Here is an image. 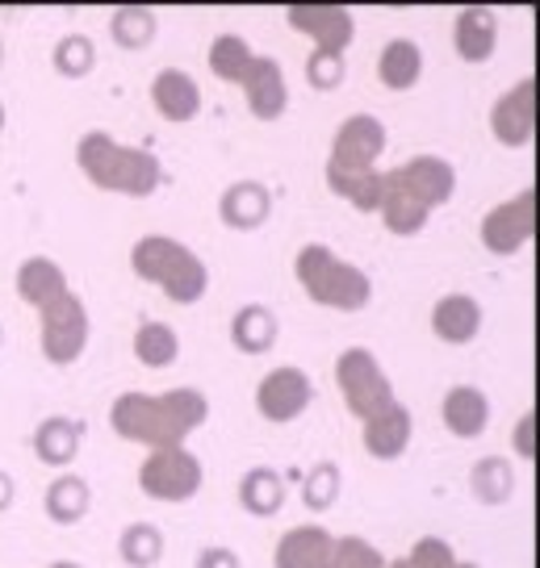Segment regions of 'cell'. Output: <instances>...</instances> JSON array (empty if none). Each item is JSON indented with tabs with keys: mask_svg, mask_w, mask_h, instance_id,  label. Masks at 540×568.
<instances>
[{
	"mask_svg": "<svg viewBox=\"0 0 540 568\" xmlns=\"http://www.w3.org/2000/svg\"><path fill=\"white\" fill-rule=\"evenodd\" d=\"M452 568H478V565H452Z\"/></svg>",
	"mask_w": 540,
	"mask_h": 568,
	"instance_id": "obj_45",
	"label": "cell"
},
{
	"mask_svg": "<svg viewBox=\"0 0 540 568\" xmlns=\"http://www.w3.org/2000/svg\"><path fill=\"white\" fill-rule=\"evenodd\" d=\"M411 444V409L394 402L390 409H381L378 418L364 423V452L378 460H394Z\"/></svg>",
	"mask_w": 540,
	"mask_h": 568,
	"instance_id": "obj_15",
	"label": "cell"
},
{
	"mask_svg": "<svg viewBox=\"0 0 540 568\" xmlns=\"http://www.w3.org/2000/svg\"><path fill=\"white\" fill-rule=\"evenodd\" d=\"M394 180L411 196H419L428 210H440V205L452 196V189H457V172H452V163L436 160V155H419V160L402 163V168L394 172Z\"/></svg>",
	"mask_w": 540,
	"mask_h": 568,
	"instance_id": "obj_14",
	"label": "cell"
},
{
	"mask_svg": "<svg viewBox=\"0 0 540 568\" xmlns=\"http://www.w3.org/2000/svg\"><path fill=\"white\" fill-rule=\"evenodd\" d=\"M68 288V281H63V272L51 264V260H42V255H34V260H26V264L18 267V293L21 302H30L34 310H42V305L51 302V297H59Z\"/></svg>",
	"mask_w": 540,
	"mask_h": 568,
	"instance_id": "obj_24",
	"label": "cell"
},
{
	"mask_svg": "<svg viewBox=\"0 0 540 568\" xmlns=\"http://www.w3.org/2000/svg\"><path fill=\"white\" fill-rule=\"evenodd\" d=\"M327 568H386V556H381L373 544H364L357 535H348V539H336L331 544V560Z\"/></svg>",
	"mask_w": 540,
	"mask_h": 568,
	"instance_id": "obj_32",
	"label": "cell"
},
{
	"mask_svg": "<svg viewBox=\"0 0 540 568\" xmlns=\"http://www.w3.org/2000/svg\"><path fill=\"white\" fill-rule=\"evenodd\" d=\"M76 447H80V435H76V423H68V418H47L38 426L34 452L47 464H68L76 456Z\"/></svg>",
	"mask_w": 540,
	"mask_h": 568,
	"instance_id": "obj_29",
	"label": "cell"
},
{
	"mask_svg": "<svg viewBox=\"0 0 540 568\" xmlns=\"http://www.w3.org/2000/svg\"><path fill=\"white\" fill-rule=\"evenodd\" d=\"M336 376H340L343 402H348V409L357 414L360 423L378 418L381 409H390L398 402L390 376L381 373L373 352H364V347H348L340 355V364H336Z\"/></svg>",
	"mask_w": 540,
	"mask_h": 568,
	"instance_id": "obj_6",
	"label": "cell"
},
{
	"mask_svg": "<svg viewBox=\"0 0 540 568\" xmlns=\"http://www.w3.org/2000/svg\"><path fill=\"white\" fill-rule=\"evenodd\" d=\"M231 338L248 355L269 352L272 343H277V318H272L264 305H248V310H239V314H234Z\"/></svg>",
	"mask_w": 540,
	"mask_h": 568,
	"instance_id": "obj_26",
	"label": "cell"
},
{
	"mask_svg": "<svg viewBox=\"0 0 540 568\" xmlns=\"http://www.w3.org/2000/svg\"><path fill=\"white\" fill-rule=\"evenodd\" d=\"M151 101H156L160 118H168V122H193L201 109V92H198V84H193V75L168 68L156 75Z\"/></svg>",
	"mask_w": 540,
	"mask_h": 568,
	"instance_id": "obj_19",
	"label": "cell"
},
{
	"mask_svg": "<svg viewBox=\"0 0 540 568\" xmlns=\"http://www.w3.org/2000/svg\"><path fill=\"white\" fill-rule=\"evenodd\" d=\"M198 568H239V560H234L231 551L214 548V551H206V556H201Z\"/></svg>",
	"mask_w": 540,
	"mask_h": 568,
	"instance_id": "obj_39",
	"label": "cell"
},
{
	"mask_svg": "<svg viewBox=\"0 0 540 568\" xmlns=\"http://www.w3.org/2000/svg\"><path fill=\"white\" fill-rule=\"evenodd\" d=\"M532 210H537V196L532 193L511 196L499 210H490L487 222H482V243H487V251H494V255H516V251L528 247L532 231H537Z\"/></svg>",
	"mask_w": 540,
	"mask_h": 568,
	"instance_id": "obj_9",
	"label": "cell"
},
{
	"mask_svg": "<svg viewBox=\"0 0 540 568\" xmlns=\"http://www.w3.org/2000/svg\"><path fill=\"white\" fill-rule=\"evenodd\" d=\"M160 548H163V539L156 527H130V531L122 535V556H127V565H134V568L156 565V560H160Z\"/></svg>",
	"mask_w": 540,
	"mask_h": 568,
	"instance_id": "obj_33",
	"label": "cell"
},
{
	"mask_svg": "<svg viewBox=\"0 0 540 568\" xmlns=\"http://www.w3.org/2000/svg\"><path fill=\"white\" fill-rule=\"evenodd\" d=\"M336 535L323 527H293L277 548V568H327Z\"/></svg>",
	"mask_w": 540,
	"mask_h": 568,
	"instance_id": "obj_21",
	"label": "cell"
},
{
	"mask_svg": "<svg viewBox=\"0 0 540 568\" xmlns=\"http://www.w3.org/2000/svg\"><path fill=\"white\" fill-rule=\"evenodd\" d=\"M38 314H42V352H47V359L59 368L76 364L84 355V343H89V314H84L80 297L72 288H63Z\"/></svg>",
	"mask_w": 540,
	"mask_h": 568,
	"instance_id": "obj_7",
	"label": "cell"
},
{
	"mask_svg": "<svg viewBox=\"0 0 540 568\" xmlns=\"http://www.w3.org/2000/svg\"><path fill=\"white\" fill-rule=\"evenodd\" d=\"M310 397H314V385L302 368H277L260 381L256 389V406L269 423H293L298 414H307Z\"/></svg>",
	"mask_w": 540,
	"mask_h": 568,
	"instance_id": "obj_10",
	"label": "cell"
},
{
	"mask_svg": "<svg viewBox=\"0 0 540 568\" xmlns=\"http://www.w3.org/2000/svg\"><path fill=\"white\" fill-rule=\"evenodd\" d=\"M134 355L143 359L147 368H163V364H172L180 355V338L172 326H163V322H143L139 326V335H134Z\"/></svg>",
	"mask_w": 540,
	"mask_h": 568,
	"instance_id": "obj_28",
	"label": "cell"
},
{
	"mask_svg": "<svg viewBox=\"0 0 540 568\" xmlns=\"http://www.w3.org/2000/svg\"><path fill=\"white\" fill-rule=\"evenodd\" d=\"M272 210V196L264 184H252V180H243V184H234L222 193V222L234 226V231H256Z\"/></svg>",
	"mask_w": 540,
	"mask_h": 568,
	"instance_id": "obj_22",
	"label": "cell"
},
{
	"mask_svg": "<svg viewBox=\"0 0 540 568\" xmlns=\"http://www.w3.org/2000/svg\"><path fill=\"white\" fill-rule=\"evenodd\" d=\"M378 213L386 217V226L394 234H419L428 226V205L411 196L402 184L394 180V172H381V201H378Z\"/></svg>",
	"mask_w": 540,
	"mask_h": 568,
	"instance_id": "obj_18",
	"label": "cell"
},
{
	"mask_svg": "<svg viewBox=\"0 0 540 568\" xmlns=\"http://www.w3.org/2000/svg\"><path fill=\"white\" fill-rule=\"evenodd\" d=\"M239 89L248 92V105L260 122H272V118H281L289 105V89H286V71L277 59L269 54H252V63L248 71L239 75Z\"/></svg>",
	"mask_w": 540,
	"mask_h": 568,
	"instance_id": "obj_12",
	"label": "cell"
},
{
	"mask_svg": "<svg viewBox=\"0 0 540 568\" xmlns=\"http://www.w3.org/2000/svg\"><path fill=\"white\" fill-rule=\"evenodd\" d=\"M206 414H210V402L198 389H172L160 393V397H151V393H122L113 402L109 423L130 444H151L160 452V447H184L189 430H198L206 423Z\"/></svg>",
	"mask_w": 540,
	"mask_h": 568,
	"instance_id": "obj_1",
	"label": "cell"
},
{
	"mask_svg": "<svg viewBox=\"0 0 540 568\" xmlns=\"http://www.w3.org/2000/svg\"><path fill=\"white\" fill-rule=\"evenodd\" d=\"M516 447H520V456L532 452V447H528V418H520V426H516Z\"/></svg>",
	"mask_w": 540,
	"mask_h": 568,
	"instance_id": "obj_40",
	"label": "cell"
},
{
	"mask_svg": "<svg viewBox=\"0 0 540 568\" xmlns=\"http://www.w3.org/2000/svg\"><path fill=\"white\" fill-rule=\"evenodd\" d=\"M0 130H4V105H0Z\"/></svg>",
	"mask_w": 540,
	"mask_h": 568,
	"instance_id": "obj_44",
	"label": "cell"
},
{
	"mask_svg": "<svg viewBox=\"0 0 540 568\" xmlns=\"http://www.w3.org/2000/svg\"><path fill=\"white\" fill-rule=\"evenodd\" d=\"M252 63V47L239 34H218L214 47H210V71L227 84H239V75Z\"/></svg>",
	"mask_w": 540,
	"mask_h": 568,
	"instance_id": "obj_30",
	"label": "cell"
},
{
	"mask_svg": "<svg viewBox=\"0 0 540 568\" xmlns=\"http://www.w3.org/2000/svg\"><path fill=\"white\" fill-rule=\"evenodd\" d=\"M9 497H13V480H9V477H0V510L9 506Z\"/></svg>",
	"mask_w": 540,
	"mask_h": 568,
	"instance_id": "obj_41",
	"label": "cell"
},
{
	"mask_svg": "<svg viewBox=\"0 0 540 568\" xmlns=\"http://www.w3.org/2000/svg\"><path fill=\"white\" fill-rule=\"evenodd\" d=\"M432 331L444 338V343H452V347L473 343L478 331H482V305L473 302L469 293H449V297L432 310Z\"/></svg>",
	"mask_w": 540,
	"mask_h": 568,
	"instance_id": "obj_16",
	"label": "cell"
},
{
	"mask_svg": "<svg viewBox=\"0 0 540 568\" xmlns=\"http://www.w3.org/2000/svg\"><path fill=\"white\" fill-rule=\"evenodd\" d=\"M473 489L482 501H507L511 494V468L507 460H482L478 464V473H473Z\"/></svg>",
	"mask_w": 540,
	"mask_h": 568,
	"instance_id": "obj_34",
	"label": "cell"
},
{
	"mask_svg": "<svg viewBox=\"0 0 540 568\" xmlns=\"http://www.w3.org/2000/svg\"><path fill=\"white\" fill-rule=\"evenodd\" d=\"M130 264H134V276L160 284L163 293L180 305L198 302L206 293V284H210V272H206L198 255L184 243H177V239H163V234L139 239L134 251H130Z\"/></svg>",
	"mask_w": 540,
	"mask_h": 568,
	"instance_id": "obj_4",
	"label": "cell"
},
{
	"mask_svg": "<svg viewBox=\"0 0 540 568\" xmlns=\"http://www.w3.org/2000/svg\"><path fill=\"white\" fill-rule=\"evenodd\" d=\"M452 42H457V54L466 63H487L494 47H499V21H494L490 9H461Z\"/></svg>",
	"mask_w": 540,
	"mask_h": 568,
	"instance_id": "obj_17",
	"label": "cell"
},
{
	"mask_svg": "<svg viewBox=\"0 0 540 568\" xmlns=\"http://www.w3.org/2000/svg\"><path fill=\"white\" fill-rule=\"evenodd\" d=\"M156 34V13L151 9H118L113 13V38L118 47H147Z\"/></svg>",
	"mask_w": 540,
	"mask_h": 568,
	"instance_id": "obj_31",
	"label": "cell"
},
{
	"mask_svg": "<svg viewBox=\"0 0 540 568\" xmlns=\"http://www.w3.org/2000/svg\"><path fill=\"white\" fill-rule=\"evenodd\" d=\"M239 501H243L248 515H277L281 501H286V485L269 468H252L248 477L239 480Z\"/></svg>",
	"mask_w": 540,
	"mask_h": 568,
	"instance_id": "obj_25",
	"label": "cell"
},
{
	"mask_svg": "<svg viewBox=\"0 0 540 568\" xmlns=\"http://www.w3.org/2000/svg\"><path fill=\"white\" fill-rule=\"evenodd\" d=\"M381 151H386V125H381L378 118H369V113H352V118L336 130V142H331L327 184L340 196H348L357 210H378Z\"/></svg>",
	"mask_w": 540,
	"mask_h": 568,
	"instance_id": "obj_2",
	"label": "cell"
},
{
	"mask_svg": "<svg viewBox=\"0 0 540 568\" xmlns=\"http://www.w3.org/2000/svg\"><path fill=\"white\" fill-rule=\"evenodd\" d=\"M378 75H381V84L394 92L414 89L419 75H423V51H419V42H411V38L386 42V51H381V59H378Z\"/></svg>",
	"mask_w": 540,
	"mask_h": 568,
	"instance_id": "obj_23",
	"label": "cell"
},
{
	"mask_svg": "<svg viewBox=\"0 0 540 568\" xmlns=\"http://www.w3.org/2000/svg\"><path fill=\"white\" fill-rule=\"evenodd\" d=\"M54 63L63 75H84L92 68V42L84 34H68L54 47Z\"/></svg>",
	"mask_w": 540,
	"mask_h": 568,
	"instance_id": "obj_35",
	"label": "cell"
},
{
	"mask_svg": "<svg viewBox=\"0 0 540 568\" xmlns=\"http://www.w3.org/2000/svg\"><path fill=\"white\" fill-rule=\"evenodd\" d=\"M51 568H80V565H72V560H59V565H51Z\"/></svg>",
	"mask_w": 540,
	"mask_h": 568,
	"instance_id": "obj_43",
	"label": "cell"
},
{
	"mask_svg": "<svg viewBox=\"0 0 540 568\" xmlns=\"http://www.w3.org/2000/svg\"><path fill=\"white\" fill-rule=\"evenodd\" d=\"M293 30L314 38V51H336L343 54L348 42L357 34V21H352V9H340V4H302V9H289L286 13Z\"/></svg>",
	"mask_w": 540,
	"mask_h": 568,
	"instance_id": "obj_11",
	"label": "cell"
},
{
	"mask_svg": "<svg viewBox=\"0 0 540 568\" xmlns=\"http://www.w3.org/2000/svg\"><path fill=\"white\" fill-rule=\"evenodd\" d=\"M336 485H340V480H336V473H331V468H323V473H319V480L310 485V506H327V497L336 494Z\"/></svg>",
	"mask_w": 540,
	"mask_h": 568,
	"instance_id": "obj_38",
	"label": "cell"
},
{
	"mask_svg": "<svg viewBox=\"0 0 540 568\" xmlns=\"http://www.w3.org/2000/svg\"><path fill=\"white\" fill-rule=\"evenodd\" d=\"M307 80L314 89H336L343 80V54L336 51H314L307 63Z\"/></svg>",
	"mask_w": 540,
	"mask_h": 568,
	"instance_id": "obj_36",
	"label": "cell"
},
{
	"mask_svg": "<svg viewBox=\"0 0 540 568\" xmlns=\"http://www.w3.org/2000/svg\"><path fill=\"white\" fill-rule=\"evenodd\" d=\"M490 423V402L482 389L473 385H457L444 397V426H449L457 439H478Z\"/></svg>",
	"mask_w": 540,
	"mask_h": 568,
	"instance_id": "obj_20",
	"label": "cell"
},
{
	"mask_svg": "<svg viewBox=\"0 0 540 568\" xmlns=\"http://www.w3.org/2000/svg\"><path fill=\"white\" fill-rule=\"evenodd\" d=\"M386 568H411V560H386Z\"/></svg>",
	"mask_w": 540,
	"mask_h": 568,
	"instance_id": "obj_42",
	"label": "cell"
},
{
	"mask_svg": "<svg viewBox=\"0 0 540 568\" xmlns=\"http://www.w3.org/2000/svg\"><path fill=\"white\" fill-rule=\"evenodd\" d=\"M0 343H4V331H0Z\"/></svg>",
	"mask_w": 540,
	"mask_h": 568,
	"instance_id": "obj_46",
	"label": "cell"
},
{
	"mask_svg": "<svg viewBox=\"0 0 540 568\" xmlns=\"http://www.w3.org/2000/svg\"><path fill=\"white\" fill-rule=\"evenodd\" d=\"M407 560H411V568H452L457 565V556H452V548L444 544V539H419Z\"/></svg>",
	"mask_w": 540,
	"mask_h": 568,
	"instance_id": "obj_37",
	"label": "cell"
},
{
	"mask_svg": "<svg viewBox=\"0 0 540 568\" xmlns=\"http://www.w3.org/2000/svg\"><path fill=\"white\" fill-rule=\"evenodd\" d=\"M490 130L503 146H528L537 130V101H532V80H520L516 89H507L494 109H490Z\"/></svg>",
	"mask_w": 540,
	"mask_h": 568,
	"instance_id": "obj_13",
	"label": "cell"
},
{
	"mask_svg": "<svg viewBox=\"0 0 540 568\" xmlns=\"http://www.w3.org/2000/svg\"><path fill=\"white\" fill-rule=\"evenodd\" d=\"M89 485L80 477H59L51 485V494H47V515L54 518V523H80V518L89 515Z\"/></svg>",
	"mask_w": 540,
	"mask_h": 568,
	"instance_id": "obj_27",
	"label": "cell"
},
{
	"mask_svg": "<svg viewBox=\"0 0 540 568\" xmlns=\"http://www.w3.org/2000/svg\"><path fill=\"white\" fill-rule=\"evenodd\" d=\"M76 160H80V172H84L97 189H106V193L151 196L163 180V168L156 155H147L139 146H122V142L101 134V130H92V134L80 139Z\"/></svg>",
	"mask_w": 540,
	"mask_h": 568,
	"instance_id": "obj_3",
	"label": "cell"
},
{
	"mask_svg": "<svg viewBox=\"0 0 540 568\" xmlns=\"http://www.w3.org/2000/svg\"><path fill=\"white\" fill-rule=\"evenodd\" d=\"M0 54H4V47H0Z\"/></svg>",
	"mask_w": 540,
	"mask_h": 568,
	"instance_id": "obj_47",
	"label": "cell"
},
{
	"mask_svg": "<svg viewBox=\"0 0 540 568\" xmlns=\"http://www.w3.org/2000/svg\"><path fill=\"white\" fill-rule=\"evenodd\" d=\"M298 281H302V288H307L319 305H331V310H343V314L364 310L369 297H373L369 276H364L360 267L348 264V260H340V255L331 247H323V243L302 247V255H298Z\"/></svg>",
	"mask_w": 540,
	"mask_h": 568,
	"instance_id": "obj_5",
	"label": "cell"
},
{
	"mask_svg": "<svg viewBox=\"0 0 540 568\" xmlns=\"http://www.w3.org/2000/svg\"><path fill=\"white\" fill-rule=\"evenodd\" d=\"M139 485L156 501H189L201 489V460L184 447H160L139 468Z\"/></svg>",
	"mask_w": 540,
	"mask_h": 568,
	"instance_id": "obj_8",
	"label": "cell"
}]
</instances>
